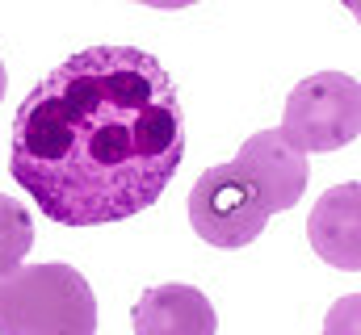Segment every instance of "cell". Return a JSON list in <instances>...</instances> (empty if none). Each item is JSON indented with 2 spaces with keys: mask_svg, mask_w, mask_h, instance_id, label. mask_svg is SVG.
<instances>
[{
  "mask_svg": "<svg viewBox=\"0 0 361 335\" xmlns=\"http://www.w3.org/2000/svg\"><path fill=\"white\" fill-rule=\"evenodd\" d=\"M4 88H8V72H4V63H0V101H4Z\"/></svg>",
  "mask_w": 361,
  "mask_h": 335,
  "instance_id": "obj_12",
  "label": "cell"
},
{
  "mask_svg": "<svg viewBox=\"0 0 361 335\" xmlns=\"http://www.w3.org/2000/svg\"><path fill=\"white\" fill-rule=\"evenodd\" d=\"M307 239L324 264L361 272V180L332 184L315 201L307 218Z\"/></svg>",
  "mask_w": 361,
  "mask_h": 335,
  "instance_id": "obj_6",
  "label": "cell"
},
{
  "mask_svg": "<svg viewBox=\"0 0 361 335\" xmlns=\"http://www.w3.org/2000/svg\"><path fill=\"white\" fill-rule=\"evenodd\" d=\"M130 327H135V335H214L219 315H214V302H206L202 289L173 281V285L147 289L135 302Z\"/></svg>",
  "mask_w": 361,
  "mask_h": 335,
  "instance_id": "obj_7",
  "label": "cell"
},
{
  "mask_svg": "<svg viewBox=\"0 0 361 335\" xmlns=\"http://www.w3.org/2000/svg\"><path fill=\"white\" fill-rule=\"evenodd\" d=\"M34 248V222L21 201L0 193V277L21 268V260Z\"/></svg>",
  "mask_w": 361,
  "mask_h": 335,
  "instance_id": "obj_8",
  "label": "cell"
},
{
  "mask_svg": "<svg viewBox=\"0 0 361 335\" xmlns=\"http://www.w3.org/2000/svg\"><path fill=\"white\" fill-rule=\"evenodd\" d=\"M281 134L298 151H341L361 134V84L349 72H315L294 84Z\"/></svg>",
  "mask_w": 361,
  "mask_h": 335,
  "instance_id": "obj_3",
  "label": "cell"
},
{
  "mask_svg": "<svg viewBox=\"0 0 361 335\" xmlns=\"http://www.w3.org/2000/svg\"><path fill=\"white\" fill-rule=\"evenodd\" d=\"M231 164L257 184V193L265 197L269 214L290 210L302 197V189H307V151H298L281 130L252 134Z\"/></svg>",
  "mask_w": 361,
  "mask_h": 335,
  "instance_id": "obj_5",
  "label": "cell"
},
{
  "mask_svg": "<svg viewBox=\"0 0 361 335\" xmlns=\"http://www.w3.org/2000/svg\"><path fill=\"white\" fill-rule=\"evenodd\" d=\"M135 4H147V8H189L197 0H135Z\"/></svg>",
  "mask_w": 361,
  "mask_h": 335,
  "instance_id": "obj_10",
  "label": "cell"
},
{
  "mask_svg": "<svg viewBox=\"0 0 361 335\" xmlns=\"http://www.w3.org/2000/svg\"><path fill=\"white\" fill-rule=\"evenodd\" d=\"M0 335H97L92 285L72 264H21L4 272Z\"/></svg>",
  "mask_w": 361,
  "mask_h": 335,
  "instance_id": "obj_2",
  "label": "cell"
},
{
  "mask_svg": "<svg viewBox=\"0 0 361 335\" xmlns=\"http://www.w3.org/2000/svg\"><path fill=\"white\" fill-rule=\"evenodd\" d=\"M185 160L180 92L139 46H85L25 92L8 172L59 227H109L164 197Z\"/></svg>",
  "mask_w": 361,
  "mask_h": 335,
  "instance_id": "obj_1",
  "label": "cell"
},
{
  "mask_svg": "<svg viewBox=\"0 0 361 335\" xmlns=\"http://www.w3.org/2000/svg\"><path fill=\"white\" fill-rule=\"evenodd\" d=\"M341 4H345V8H349V13L361 21V0H341Z\"/></svg>",
  "mask_w": 361,
  "mask_h": 335,
  "instance_id": "obj_11",
  "label": "cell"
},
{
  "mask_svg": "<svg viewBox=\"0 0 361 335\" xmlns=\"http://www.w3.org/2000/svg\"><path fill=\"white\" fill-rule=\"evenodd\" d=\"M324 335H361V293H349V298L328 306Z\"/></svg>",
  "mask_w": 361,
  "mask_h": 335,
  "instance_id": "obj_9",
  "label": "cell"
},
{
  "mask_svg": "<svg viewBox=\"0 0 361 335\" xmlns=\"http://www.w3.org/2000/svg\"><path fill=\"white\" fill-rule=\"evenodd\" d=\"M269 222V206L235 164H214L189 189V227L210 248H248Z\"/></svg>",
  "mask_w": 361,
  "mask_h": 335,
  "instance_id": "obj_4",
  "label": "cell"
}]
</instances>
